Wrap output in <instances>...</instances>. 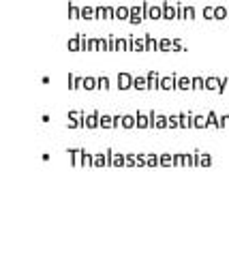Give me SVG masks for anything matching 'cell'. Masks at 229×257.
I'll return each instance as SVG.
<instances>
[{
	"label": "cell",
	"instance_id": "cell-1",
	"mask_svg": "<svg viewBox=\"0 0 229 257\" xmlns=\"http://www.w3.org/2000/svg\"><path fill=\"white\" fill-rule=\"evenodd\" d=\"M118 88H120V90H129V88H133V77L129 73H118Z\"/></svg>",
	"mask_w": 229,
	"mask_h": 257
},
{
	"label": "cell",
	"instance_id": "cell-10",
	"mask_svg": "<svg viewBox=\"0 0 229 257\" xmlns=\"http://www.w3.org/2000/svg\"><path fill=\"white\" fill-rule=\"evenodd\" d=\"M82 88H86V90H92V88H99V84H97V79H94V77H84V86Z\"/></svg>",
	"mask_w": 229,
	"mask_h": 257
},
{
	"label": "cell",
	"instance_id": "cell-16",
	"mask_svg": "<svg viewBox=\"0 0 229 257\" xmlns=\"http://www.w3.org/2000/svg\"><path fill=\"white\" fill-rule=\"evenodd\" d=\"M97 84H99V88L107 90V88H109V79H107V77H99V79H97Z\"/></svg>",
	"mask_w": 229,
	"mask_h": 257
},
{
	"label": "cell",
	"instance_id": "cell-14",
	"mask_svg": "<svg viewBox=\"0 0 229 257\" xmlns=\"http://www.w3.org/2000/svg\"><path fill=\"white\" fill-rule=\"evenodd\" d=\"M69 13H71V18H73V20H77V18H80V15H82V11L77 9L75 5H71V7H69Z\"/></svg>",
	"mask_w": 229,
	"mask_h": 257
},
{
	"label": "cell",
	"instance_id": "cell-17",
	"mask_svg": "<svg viewBox=\"0 0 229 257\" xmlns=\"http://www.w3.org/2000/svg\"><path fill=\"white\" fill-rule=\"evenodd\" d=\"M161 88H173V82L165 77V79H161Z\"/></svg>",
	"mask_w": 229,
	"mask_h": 257
},
{
	"label": "cell",
	"instance_id": "cell-18",
	"mask_svg": "<svg viewBox=\"0 0 229 257\" xmlns=\"http://www.w3.org/2000/svg\"><path fill=\"white\" fill-rule=\"evenodd\" d=\"M97 47H99V50H107V41H105V39H99V41H97Z\"/></svg>",
	"mask_w": 229,
	"mask_h": 257
},
{
	"label": "cell",
	"instance_id": "cell-6",
	"mask_svg": "<svg viewBox=\"0 0 229 257\" xmlns=\"http://www.w3.org/2000/svg\"><path fill=\"white\" fill-rule=\"evenodd\" d=\"M135 124H137V116H133V114L122 116V126L124 128H131V126H135Z\"/></svg>",
	"mask_w": 229,
	"mask_h": 257
},
{
	"label": "cell",
	"instance_id": "cell-8",
	"mask_svg": "<svg viewBox=\"0 0 229 257\" xmlns=\"http://www.w3.org/2000/svg\"><path fill=\"white\" fill-rule=\"evenodd\" d=\"M133 88L144 90V88H148V79L146 77H133Z\"/></svg>",
	"mask_w": 229,
	"mask_h": 257
},
{
	"label": "cell",
	"instance_id": "cell-4",
	"mask_svg": "<svg viewBox=\"0 0 229 257\" xmlns=\"http://www.w3.org/2000/svg\"><path fill=\"white\" fill-rule=\"evenodd\" d=\"M148 79V88H161V82H159V75L154 73V71H150V73L146 75Z\"/></svg>",
	"mask_w": 229,
	"mask_h": 257
},
{
	"label": "cell",
	"instance_id": "cell-19",
	"mask_svg": "<svg viewBox=\"0 0 229 257\" xmlns=\"http://www.w3.org/2000/svg\"><path fill=\"white\" fill-rule=\"evenodd\" d=\"M112 163H116V165H122V163H124V157H122V155H116Z\"/></svg>",
	"mask_w": 229,
	"mask_h": 257
},
{
	"label": "cell",
	"instance_id": "cell-3",
	"mask_svg": "<svg viewBox=\"0 0 229 257\" xmlns=\"http://www.w3.org/2000/svg\"><path fill=\"white\" fill-rule=\"evenodd\" d=\"M84 124H86V126H90V128L99 126V124H101V116H99V111H92V114L84 116Z\"/></svg>",
	"mask_w": 229,
	"mask_h": 257
},
{
	"label": "cell",
	"instance_id": "cell-21",
	"mask_svg": "<svg viewBox=\"0 0 229 257\" xmlns=\"http://www.w3.org/2000/svg\"><path fill=\"white\" fill-rule=\"evenodd\" d=\"M124 47H126V43L122 41V39H118V41H116V50H124Z\"/></svg>",
	"mask_w": 229,
	"mask_h": 257
},
{
	"label": "cell",
	"instance_id": "cell-5",
	"mask_svg": "<svg viewBox=\"0 0 229 257\" xmlns=\"http://www.w3.org/2000/svg\"><path fill=\"white\" fill-rule=\"evenodd\" d=\"M137 126H139V128L150 126V114H144V111H137Z\"/></svg>",
	"mask_w": 229,
	"mask_h": 257
},
{
	"label": "cell",
	"instance_id": "cell-11",
	"mask_svg": "<svg viewBox=\"0 0 229 257\" xmlns=\"http://www.w3.org/2000/svg\"><path fill=\"white\" fill-rule=\"evenodd\" d=\"M163 18H167V20H171V18H176V11L169 7V3H165L163 5Z\"/></svg>",
	"mask_w": 229,
	"mask_h": 257
},
{
	"label": "cell",
	"instance_id": "cell-13",
	"mask_svg": "<svg viewBox=\"0 0 229 257\" xmlns=\"http://www.w3.org/2000/svg\"><path fill=\"white\" fill-rule=\"evenodd\" d=\"M80 41H82V35H77L75 39H71V41H69V47H71V50H77V47H80Z\"/></svg>",
	"mask_w": 229,
	"mask_h": 257
},
{
	"label": "cell",
	"instance_id": "cell-15",
	"mask_svg": "<svg viewBox=\"0 0 229 257\" xmlns=\"http://www.w3.org/2000/svg\"><path fill=\"white\" fill-rule=\"evenodd\" d=\"M69 118H84V114H80V111H71ZM71 126H75V124H80V120H73V122H69Z\"/></svg>",
	"mask_w": 229,
	"mask_h": 257
},
{
	"label": "cell",
	"instance_id": "cell-2",
	"mask_svg": "<svg viewBox=\"0 0 229 257\" xmlns=\"http://www.w3.org/2000/svg\"><path fill=\"white\" fill-rule=\"evenodd\" d=\"M146 18V13H144V5H141V7H133V9H131V22L133 24H139L141 20H144Z\"/></svg>",
	"mask_w": 229,
	"mask_h": 257
},
{
	"label": "cell",
	"instance_id": "cell-7",
	"mask_svg": "<svg viewBox=\"0 0 229 257\" xmlns=\"http://www.w3.org/2000/svg\"><path fill=\"white\" fill-rule=\"evenodd\" d=\"M126 18H131V9L129 7H118L116 9V20H126Z\"/></svg>",
	"mask_w": 229,
	"mask_h": 257
},
{
	"label": "cell",
	"instance_id": "cell-12",
	"mask_svg": "<svg viewBox=\"0 0 229 257\" xmlns=\"http://www.w3.org/2000/svg\"><path fill=\"white\" fill-rule=\"evenodd\" d=\"M101 126H105V128L114 126V118H112V116H107V114H103V116H101Z\"/></svg>",
	"mask_w": 229,
	"mask_h": 257
},
{
	"label": "cell",
	"instance_id": "cell-9",
	"mask_svg": "<svg viewBox=\"0 0 229 257\" xmlns=\"http://www.w3.org/2000/svg\"><path fill=\"white\" fill-rule=\"evenodd\" d=\"M82 18H84V20L97 18V9H92V7H84V9H82Z\"/></svg>",
	"mask_w": 229,
	"mask_h": 257
},
{
	"label": "cell",
	"instance_id": "cell-20",
	"mask_svg": "<svg viewBox=\"0 0 229 257\" xmlns=\"http://www.w3.org/2000/svg\"><path fill=\"white\" fill-rule=\"evenodd\" d=\"M154 124H156V126H165V118H163V116H156V118H154Z\"/></svg>",
	"mask_w": 229,
	"mask_h": 257
}]
</instances>
